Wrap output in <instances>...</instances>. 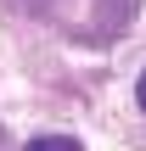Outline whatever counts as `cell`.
<instances>
[{"label":"cell","mask_w":146,"mask_h":151,"mask_svg":"<svg viewBox=\"0 0 146 151\" xmlns=\"http://www.w3.org/2000/svg\"><path fill=\"white\" fill-rule=\"evenodd\" d=\"M28 151H84V146L68 134H45V140H28Z\"/></svg>","instance_id":"6da1fadb"},{"label":"cell","mask_w":146,"mask_h":151,"mask_svg":"<svg viewBox=\"0 0 146 151\" xmlns=\"http://www.w3.org/2000/svg\"><path fill=\"white\" fill-rule=\"evenodd\" d=\"M135 95H141V112H146V73H141V84H135Z\"/></svg>","instance_id":"7a4b0ae2"}]
</instances>
